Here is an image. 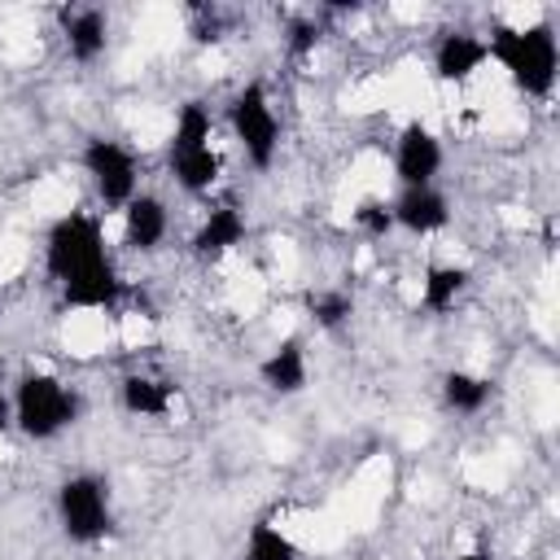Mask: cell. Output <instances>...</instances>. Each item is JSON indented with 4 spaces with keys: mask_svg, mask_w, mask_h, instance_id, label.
<instances>
[{
    "mask_svg": "<svg viewBox=\"0 0 560 560\" xmlns=\"http://www.w3.org/2000/svg\"><path fill=\"white\" fill-rule=\"evenodd\" d=\"M442 166V144L438 136L424 127V122H407L402 140H398V153H394V171L407 188H429V179L438 175Z\"/></svg>",
    "mask_w": 560,
    "mask_h": 560,
    "instance_id": "7",
    "label": "cell"
},
{
    "mask_svg": "<svg viewBox=\"0 0 560 560\" xmlns=\"http://www.w3.org/2000/svg\"><path fill=\"white\" fill-rule=\"evenodd\" d=\"M241 236H245V219H241V210H236V206H219V210H210V219L197 228V236H192V254H197V258H219L223 249L241 245Z\"/></svg>",
    "mask_w": 560,
    "mask_h": 560,
    "instance_id": "12",
    "label": "cell"
},
{
    "mask_svg": "<svg viewBox=\"0 0 560 560\" xmlns=\"http://www.w3.org/2000/svg\"><path fill=\"white\" fill-rule=\"evenodd\" d=\"M61 298H66L70 306L105 311V306H114V302L122 298V280L114 276V267H109V262H101V267H92V271H83V276L66 280V284H61Z\"/></svg>",
    "mask_w": 560,
    "mask_h": 560,
    "instance_id": "11",
    "label": "cell"
},
{
    "mask_svg": "<svg viewBox=\"0 0 560 560\" xmlns=\"http://www.w3.org/2000/svg\"><path fill=\"white\" fill-rule=\"evenodd\" d=\"M171 171L188 192H206L219 179V153L214 149H192V153H171Z\"/></svg>",
    "mask_w": 560,
    "mask_h": 560,
    "instance_id": "15",
    "label": "cell"
},
{
    "mask_svg": "<svg viewBox=\"0 0 560 560\" xmlns=\"http://www.w3.org/2000/svg\"><path fill=\"white\" fill-rule=\"evenodd\" d=\"M354 219H359V228H363L368 236H385V232L394 228V210H389L385 201H376V197H368V201L354 210Z\"/></svg>",
    "mask_w": 560,
    "mask_h": 560,
    "instance_id": "22",
    "label": "cell"
},
{
    "mask_svg": "<svg viewBox=\"0 0 560 560\" xmlns=\"http://www.w3.org/2000/svg\"><path fill=\"white\" fill-rule=\"evenodd\" d=\"M389 210H394V223H402L407 232H420V236L446 228V219H451L446 197L433 188H402V197Z\"/></svg>",
    "mask_w": 560,
    "mask_h": 560,
    "instance_id": "9",
    "label": "cell"
},
{
    "mask_svg": "<svg viewBox=\"0 0 560 560\" xmlns=\"http://www.w3.org/2000/svg\"><path fill=\"white\" fill-rule=\"evenodd\" d=\"M486 52L512 74V83H516L525 96H547V92H551L560 52H556V35H551L547 22H534V26H525V31H516V26H494Z\"/></svg>",
    "mask_w": 560,
    "mask_h": 560,
    "instance_id": "1",
    "label": "cell"
},
{
    "mask_svg": "<svg viewBox=\"0 0 560 560\" xmlns=\"http://www.w3.org/2000/svg\"><path fill=\"white\" fill-rule=\"evenodd\" d=\"M166 236V210L158 197H131L127 201V245L131 249H158Z\"/></svg>",
    "mask_w": 560,
    "mask_h": 560,
    "instance_id": "13",
    "label": "cell"
},
{
    "mask_svg": "<svg viewBox=\"0 0 560 560\" xmlns=\"http://www.w3.org/2000/svg\"><path fill=\"white\" fill-rule=\"evenodd\" d=\"M459 560H490L486 551H468V556H459Z\"/></svg>",
    "mask_w": 560,
    "mask_h": 560,
    "instance_id": "25",
    "label": "cell"
},
{
    "mask_svg": "<svg viewBox=\"0 0 560 560\" xmlns=\"http://www.w3.org/2000/svg\"><path fill=\"white\" fill-rule=\"evenodd\" d=\"M262 385L276 389V394H298L306 385V354H302V341L298 337H284L258 368Z\"/></svg>",
    "mask_w": 560,
    "mask_h": 560,
    "instance_id": "10",
    "label": "cell"
},
{
    "mask_svg": "<svg viewBox=\"0 0 560 560\" xmlns=\"http://www.w3.org/2000/svg\"><path fill=\"white\" fill-rule=\"evenodd\" d=\"M0 429H9V402L0 398Z\"/></svg>",
    "mask_w": 560,
    "mask_h": 560,
    "instance_id": "24",
    "label": "cell"
},
{
    "mask_svg": "<svg viewBox=\"0 0 560 560\" xmlns=\"http://www.w3.org/2000/svg\"><path fill=\"white\" fill-rule=\"evenodd\" d=\"M232 127H236V140L241 149L249 153L254 166H267L276 158V144H280V122L267 105V88L262 83H245L232 101Z\"/></svg>",
    "mask_w": 560,
    "mask_h": 560,
    "instance_id": "5",
    "label": "cell"
},
{
    "mask_svg": "<svg viewBox=\"0 0 560 560\" xmlns=\"http://www.w3.org/2000/svg\"><path fill=\"white\" fill-rule=\"evenodd\" d=\"M66 22V44L79 61H92L105 52V13L101 9H74V13H61Z\"/></svg>",
    "mask_w": 560,
    "mask_h": 560,
    "instance_id": "14",
    "label": "cell"
},
{
    "mask_svg": "<svg viewBox=\"0 0 560 560\" xmlns=\"http://www.w3.org/2000/svg\"><path fill=\"white\" fill-rule=\"evenodd\" d=\"M468 267H429L424 276V306L429 311H446L464 289H468Z\"/></svg>",
    "mask_w": 560,
    "mask_h": 560,
    "instance_id": "19",
    "label": "cell"
},
{
    "mask_svg": "<svg viewBox=\"0 0 560 560\" xmlns=\"http://www.w3.org/2000/svg\"><path fill=\"white\" fill-rule=\"evenodd\" d=\"M442 398L451 411H481L490 398V381L472 376V372H446L442 376Z\"/></svg>",
    "mask_w": 560,
    "mask_h": 560,
    "instance_id": "17",
    "label": "cell"
},
{
    "mask_svg": "<svg viewBox=\"0 0 560 560\" xmlns=\"http://www.w3.org/2000/svg\"><path fill=\"white\" fill-rule=\"evenodd\" d=\"M315 39H319V26L315 22H293V35H289V48L293 52H311Z\"/></svg>",
    "mask_w": 560,
    "mask_h": 560,
    "instance_id": "23",
    "label": "cell"
},
{
    "mask_svg": "<svg viewBox=\"0 0 560 560\" xmlns=\"http://www.w3.org/2000/svg\"><path fill=\"white\" fill-rule=\"evenodd\" d=\"M101 262H109L105 258V232H101V223L92 214L70 210L66 219L52 223V232H48V271L61 284L83 276V271H92V267H101Z\"/></svg>",
    "mask_w": 560,
    "mask_h": 560,
    "instance_id": "3",
    "label": "cell"
},
{
    "mask_svg": "<svg viewBox=\"0 0 560 560\" xmlns=\"http://www.w3.org/2000/svg\"><path fill=\"white\" fill-rule=\"evenodd\" d=\"M83 166L105 206H127L136 197V158L118 140H88Z\"/></svg>",
    "mask_w": 560,
    "mask_h": 560,
    "instance_id": "6",
    "label": "cell"
},
{
    "mask_svg": "<svg viewBox=\"0 0 560 560\" xmlns=\"http://www.w3.org/2000/svg\"><path fill=\"white\" fill-rule=\"evenodd\" d=\"M306 311L315 315V324L341 328V324L350 319L354 302H350V293H341V289H319V293H306Z\"/></svg>",
    "mask_w": 560,
    "mask_h": 560,
    "instance_id": "21",
    "label": "cell"
},
{
    "mask_svg": "<svg viewBox=\"0 0 560 560\" xmlns=\"http://www.w3.org/2000/svg\"><path fill=\"white\" fill-rule=\"evenodd\" d=\"M192 149H210V114L188 101L175 118V136H171V153H192Z\"/></svg>",
    "mask_w": 560,
    "mask_h": 560,
    "instance_id": "18",
    "label": "cell"
},
{
    "mask_svg": "<svg viewBox=\"0 0 560 560\" xmlns=\"http://www.w3.org/2000/svg\"><path fill=\"white\" fill-rule=\"evenodd\" d=\"M486 39L468 35V31H446L438 39V52H433V66H438V79L446 83H464L481 61H486Z\"/></svg>",
    "mask_w": 560,
    "mask_h": 560,
    "instance_id": "8",
    "label": "cell"
},
{
    "mask_svg": "<svg viewBox=\"0 0 560 560\" xmlns=\"http://www.w3.org/2000/svg\"><path fill=\"white\" fill-rule=\"evenodd\" d=\"M122 407L131 416H166L171 407V385L149 381V376H127L122 381Z\"/></svg>",
    "mask_w": 560,
    "mask_h": 560,
    "instance_id": "16",
    "label": "cell"
},
{
    "mask_svg": "<svg viewBox=\"0 0 560 560\" xmlns=\"http://www.w3.org/2000/svg\"><path fill=\"white\" fill-rule=\"evenodd\" d=\"M245 560H298V547H293L271 521H258V525L249 529Z\"/></svg>",
    "mask_w": 560,
    "mask_h": 560,
    "instance_id": "20",
    "label": "cell"
},
{
    "mask_svg": "<svg viewBox=\"0 0 560 560\" xmlns=\"http://www.w3.org/2000/svg\"><path fill=\"white\" fill-rule=\"evenodd\" d=\"M57 512H61V529L74 542H96L109 534V490L96 477H70L57 490Z\"/></svg>",
    "mask_w": 560,
    "mask_h": 560,
    "instance_id": "4",
    "label": "cell"
},
{
    "mask_svg": "<svg viewBox=\"0 0 560 560\" xmlns=\"http://www.w3.org/2000/svg\"><path fill=\"white\" fill-rule=\"evenodd\" d=\"M79 416V398L48 372H31L18 381L13 394V420L26 438H52Z\"/></svg>",
    "mask_w": 560,
    "mask_h": 560,
    "instance_id": "2",
    "label": "cell"
}]
</instances>
